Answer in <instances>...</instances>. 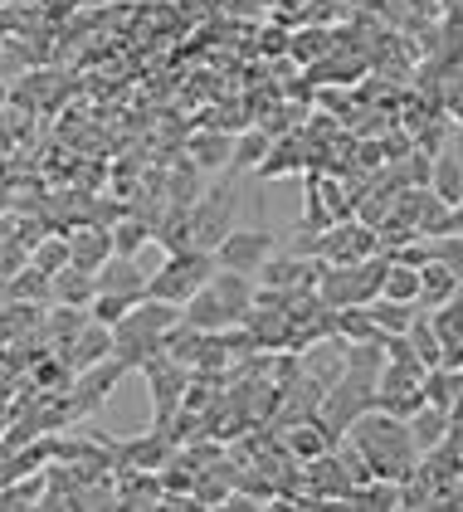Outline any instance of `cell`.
I'll use <instances>...</instances> for the list:
<instances>
[{
  "label": "cell",
  "instance_id": "484cf974",
  "mask_svg": "<svg viewBox=\"0 0 463 512\" xmlns=\"http://www.w3.org/2000/svg\"><path fill=\"white\" fill-rule=\"evenodd\" d=\"M429 244H434V259H444L463 278V235H434Z\"/></svg>",
  "mask_w": 463,
  "mask_h": 512
},
{
  "label": "cell",
  "instance_id": "8992f818",
  "mask_svg": "<svg viewBox=\"0 0 463 512\" xmlns=\"http://www.w3.org/2000/svg\"><path fill=\"white\" fill-rule=\"evenodd\" d=\"M132 366L122 361V356H108V361H98V366H88V371H78V381L69 386V395H74V410L78 420H93L98 410H103V400L117 391V381L127 376Z\"/></svg>",
  "mask_w": 463,
  "mask_h": 512
},
{
  "label": "cell",
  "instance_id": "277c9868",
  "mask_svg": "<svg viewBox=\"0 0 463 512\" xmlns=\"http://www.w3.org/2000/svg\"><path fill=\"white\" fill-rule=\"evenodd\" d=\"M273 254H278V239L273 230L259 220V225H249V230H230V239L215 249V259H220V269H234V274H254L269 264Z\"/></svg>",
  "mask_w": 463,
  "mask_h": 512
},
{
  "label": "cell",
  "instance_id": "7c38bea8",
  "mask_svg": "<svg viewBox=\"0 0 463 512\" xmlns=\"http://www.w3.org/2000/svg\"><path fill=\"white\" fill-rule=\"evenodd\" d=\"M147 283H152V274L137 269V254H113L98 269V293H142L147 298Z\"/></svg>",
  "mask_w": 463,
  "mask_h": 512
},
{
  "label": "cell",
  "instance_id": "44dd1931",
  "mask_svg": "<svg viewBox=\"0 0 463 512\" xmlns=\"http://www.w3.org/2000/svg\"><path fill=\"white\" fill-rule=\"evenodd\" d=\"M30 264H35V269H44V274H64V269L74 264V244H69L64 235H49L44 244H35Z\"/></svg>",
  "mask_w": 463,
  "mask_h": 512
},
{
  "label": "cell",
  "instance_id": "d6986e66",
  "mask_svg": "<svg viewBox=\"0 0 463 512\" xmlns=\"http://www.w3.org/2000/svg\"><path fill=\"white\" fill-rule=\"evenodd\" d=\"M405 337H410V347H415V356H420L425 366H439V361H444V337H439V327H434L429 313L415 317V327H410Z\"/></svg>",
  "mask_w": 463,
  "mask_h": 512
},
{
  "label": "cell",
  "instance_id": "9c48e42d",
  "mask_svg": "<svg viewBox=\"0 0 463 512\" xmlns=\"http://www.w3.org/2000/svg\"><path fill=\"white\" fill-rule=\"evenodd\" d=\"M181 322H191V327H200V332H225V327H234V313H230V303L220 298V288L205 283L191 303L181 308Z\"/></svg>",
  "mask_w": 463,
  "mask_h": 512
},
{
  "label": "cell",
  "instance_id": "cb8c5ba5",
  "mask_svg": "<svg viewBox=\"0 0 463 512\" xmlns=\"http://www.w3.org/2000/svg\"><path fill=\"white\" fill-rule=\"evenodd\" d=\"M386 298H400V303H420V269L415 264H390L386 274Z\"/></svg>",
  "mask_w": 463,
  "mask_h": 512
},
{
  "label": "cell",
  "instance_id": "4316f807",
  "mask_svg": "<svg viewBox=\"0 0 463 512\" xmlns=\"http://www.w3.org/2000/svg\"><path fill=\"white\" fill-rule=\"evenodd\" d=\"M444 235H463V200L449 210V225H444Z\"/></svg>",
  "mask_w": 463,
  "mask_h": 512
},
{
  "label": "cell",
  "instance_id": "9a60e30c",
  "mask_svg": "<svg viewBox=\"0 0 463 512\" xmlns=\"http://www.w3.org/2000/svg\"><path fill=\"white\" fill-rule=\"evenodd\" d=\"M49 469L39 473H25V478H15V483H0V508L5 512H20V508H44V493H49Z\"/></svg>",
  "mask_w": 463,
  "mask_h": 512
},
{
  "label": "cell",
  "instance_id": "52a82bcc",
  "mask_svg": "<svg viewBox=\"0 0 463 512\" xmlns=\"http://www.w3.org/2000/svg\"><path fill=\"white\" fill-rule=\"evenodd\" d=\"M176 459V439L166 430H147L137 434V439H117V469L122 464H132V469H166Z\"/></svg>",
  "mask_w": 463,
  "mask_h": 512
},
{
  "label": "cell",
  "instance_id": "ba28073f",
  "mask_svg": "<svg viewBox=\"0 0 463 512\" xmlns=\"http://www.w3.org/2000/svg\"><path fill=\"white\" fill-rule=\"evenodd\" d=\"M234 142H239V132H220V127H205V132H195L191 142H186V152L195 157L200 171H230L234 166Z\"/></svg>",
  "mask_w": 463,
  "mask_h": 512
},
{
  "label": "cell",
  "instance_id": "d4e9b609",
  "mask_svg": "<svg viewBox=\"0 0 463 512\" xmlns=\"http://www.w3.org/2000/svg\"><path fill=\"white\" fill-rule=\"evenodd\" d=\"M327 49H332V30H303V35L293 40L288 54H293L298 64H312V59H317V54H327Z\"/></svg>",
  "mask_w": 463,
  "mask_h": 512
},
{
  "label": "cell",
  "instance_id": "2e32d148",
  "mask_svg": "<svg viewBox=\"0 0 463 512\" xmlns=\"http://www.w3.org/2000/svg\"><path fill=\"white\" fill-rule=\"evenodd\" d=\"M93 298H98V274H88V269H64V274H54V303H69V308H93Z\"/></svg>",
  "mask_w": 463,
  "mask_h": 512
},
{
  "label": "cell",
  "instance_id": "30bf717a",
  "mask_svg": "<svg viewBox=\"0 0 463 512\" xmlns=\"http://www.w3.org/2000/svg\"><path fill=\"white\" fill-rule=\"evenodd\" d=\"M69 244H74V269H88V274H98L117 254L113 225H83L78 235H69Z\"/></svg>",
  "mask_w": 463,
  "mask_h": 512
},
{
  "label": "cell",
  "instance_id": "8fae6325",
  "mask_svg": "<svg viewBox=\"0 0 463 512\" xmlns=\"http://www.w3.org/2000/svg\"><path fill=\"white\" fill-rule=\"evenodd\" d=\"M113 327L108 322H88L83 332H78L74 342H69V361H74V371H88V366H98V361H108L113 356Z\"/></svg>",
  "mask_w": 463,
  "mask_h": 512
},
{
  "label": "cell",
  "instance_id": "e0dca14e",
  "mask_svg": "<svg viewBox=\"0 0 463 512\" xmlns=\"http://www.w3.org/2000/svg\"><path fill=\"white\" fill-rule=\"evenodd\" d=\"M371 313H376V327L386 332V337H400V332H410L415 327V317H420V303H400V298H376L371 303Z\"/></svg>",
  "mask_w": 463,
  "mask_h": 512
},
{
  "label": "cell",
  "instance_id": "5bb4252c",
  "mask_svg": "<svg viewBox=\"0 0 463 512\" xmlns=\"http://www.w3.org/2000/svg\"><path fill=\"white\" fill-rule=\"evenodd\" d=\"M273 147H278V137H273L269 127H249V132H239V142H234V176H244V171H264V161L273 157Z\"/></svg>",
  "mask_w": 463,
  "mask_h": 512
},
{
  "label": "cell",
  "instance_id": "4fadbf2b",
  "mask_svg": "<svg viewBox=\"0 0 463 512\" xmlns=\"http://www.w3.org/2000/svg\"><path fill=\"white\" fill-rule=\"evenodd\" d=\"M459 288H463V278L454 274L444 259H434V254H429V264H420V308H429V313H434V308H444Z\"/></svg>",
  "mask_w": 463,
  "mask_h": 512
},
{
  "label": "cell",
  "instance_id": "ffe728a7",
  "mask_svg": "<svg viewBox=\"0 0 463 512\" xmlns=\"http://www.w3.org/2000/svg\"><path fill=\"white\" fill-rule=\"evenodd\" d=\"M429 186L449 200V205H459L463 200V166L454 161V152H439V157H434V176H429Z\"/></svg>",
  "mask_w": 463,
  "mask_h": 512
},
{
  "label": "cell",
  "instance_id": "7a4b0ae2",
  "mask_svg": "<svg viewBox=\"0 0 463 512\" xmlns=\"http://www.w3.org/2000/svg\"><path fill=\"white\" fill-rule=\"evenodd\" d=\"M220 274V259H215V249H181V254H166V264L152 274L147 283V298H166V303H191L195 293L210 283V278Z\"/></svg>",
  "mask_w": 463,
  "mask_h": 512
},
{
  "label": "cell",
  "instance_id": "603a6c76",
  "mask_svg": "<svg viewBox=\"0 0 463 512\" xmlns=\"http://www.w3.org/2000/svg\"><path fill=\"white\" fill-rule=\"evenodd\" d=\"M137 303H142V293H98L88 313H93V322H108V327H117V322L132 313Z\"/></svg>",
  "mask_w": 463,
  "mask_h": 512
},
{
  "label": "cell",
  "instance_id": "5b68a950",
  "mask_svg": "<svg viewBox=\"0 0 463 512\" xmlns=\"http://www.w3.org/2000/svg\"><path fill=\"white\" fill-rule=\"evenodd\" d=\"M234 210H239V191L234 186H215L191 205L195 215V244L200 249H220L234 230Z\"/></svg>",
  "mask_w": 463,
  "mask_h": 512
},
{
  "label": "cell",
  "instance_id": "7402d4cb",
  "mask_svg": "<svg viewBox=\"0 0 463 512\" xmlns=\"http://www.w3.org/2000/svg\"><path fill=\"white\" fill-rule=\"evenodd\" d=\"M195 171H200V166H195V157H191L186 166H176V171L166 176V200H171V205H195V200L205 196L200 181H195Z\"/></svg>",
  "mask_w": 463,
  "mask_h": 512
},
{
  "label": "cell",
  "instance_id": "ac0fdd59",
  "mask_svg": "<svg viewBox=\"0 0 463 512\" xmlns=\"http://www.w3.org/2000/svg\"><path fill=\"white\" fill-rule=\"evenodd\" d=\"M410 430H415V444H420L425 454H429V449H439V444L449 439V410L429 400L425 410H420V415L410 420Z\"/></svg>",
  "mask_w": 463,
  "mask_h": 512
},
{
  "label": "cell",
  "instance_id": "3957f363",
  "mask_svg": "<svg viewBox=\"0 0 463 512\" xmlns=\"http://www.w3.org/2000/svg\"><path fill=\"white\" fill-rule=\"evenodd\" d=\"M142 381H147V391H152V425L156 430H166V425L181 415V405H186L191 366H181L171 352H161L142 366Z\"/></svg>",
  "mask_w": 463,
  "mask_h": 512
},
{
  "label": "cell",
  "instance_id": "6da1fadb",
  "mask_svg": "<svg viewBox=\"0 0 463 512\" xmlns=\"http://www.w3.org/2000/svg\"><path fill=\"white\" fill-rule=\"evenodd\" d=\"M351 444L366 454V464L376 478H395V483H405V478H415L420 473V444H415V430H410V420H395L386 410H371V415H361L356 420V430H351Z\"/></svg>",
  "mask_w": 463,
  "mask_h": 512
}]
</instances>
